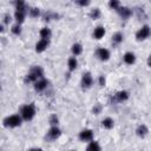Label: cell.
<instances>
[{"label": "cell", "mask_w": 151, "mask_h": 151, "mask_svg": "<svg viewBox=\"0 0 151 151\" xmlns=\"http://www.w3.org/2000/svg\"><path fill=\"white\" fill-rule=\"evenodd\" d=\"M44 78V71L40 66H34L25 77V83H35L39 79Z\"/></svg>", "instance_id": "1"}, {"label": "cell", "mask_w": 151, "mask_h": 151, "mask_svg": "<svg viewBox=\"0 0 151 151\" xmlns=\"http://www.w3.org/2000/svg\"><path fill=\"white\" fill-rule=\"evenodd\" d=\"M35 106L33 105V104H27V105H24L22 107H21V110H20V116H21V118L24 119V120H26V122H29V120H32L33 118H34V116H35Z\"/></svg>", "instance_id": "2"}, {"label": "cell", "mask_w": 151, "mask_h": 151, "mask_svg": "<svg viewBox=\"0 0 151 151\" xmlns=\"http://www.w3.org/2000/svg\"><path fill=\"white\" fill-rule=\"evenodd\" d=\"M21 122H22L21 116L12 114V116H8L4 119V125L6 127H18V126L21 125Z\"/></svg>", "instance_id": "3"}, {"label": "cell", "mask_w": 151, "mask_h": 151, "mask_svg": "<svg viewBox=\"0 0 151 151\" xmlns=\"http://www.w3.org/2000/svg\"><path fill=\"white\" fill-rule=\"evenodd\" d=\"M130 94L127 91H118L117 93H114L111 98H110V101L112 104H117V103H123V101H126L129 99Z\"/></svg>", "instance_id": "4"}, {"label": "cell", "mask_w": 151, "mask_h": 151, "mask_svg": "<svg viewBox=\"0 0 151 151\" xmlns=\"http://www.w3.org/2000/svg\"><path fill=\"white\" fill-rule=\"evenodd\" d=\"M150 35H151V28H150L149 25L142 26V27L137 31V33H136V38H137V40H139V41L147 39Z\"/></svg>", "instance_id": "5"}, {"label": "cell", "mask_w": 151, "mask_h": 151, "mask_svg": "<svg viewBox=\"0 0 151 151\" xmlns=\"http://www.w3.org/2000/svg\"><path fill=\"white\" fill-rule=\"evenodd\" d=\"M60 134H61V130L58 126H51V129L46 133V139H48V140H55L57 138L60 137Z\"/></svg>", "instance_id": "6"}, {"label": "cell", "mask_w": 151, "mask_h": 151, "mask_svg": "<svg viewBox=\"0 0 151 151\" xmlns=\"http://www.w3.org/2000/svg\"><path fill=\"white\" fill-rule=\"evenodd\" d=\"M79 139L81 142H92L93 140V131L91 129H84L79 132Z\"/></svg>", "instance_id": "7"}, {"label": "cell", "mask_w": 151, "mask_h": 151, "mask_svg": "<svg viewBox=\"0 0 151 151\" xmlns=\"http://www.w3.org/2000/svg\"><path fill=\"white\" fill-rule=\"evenodd\" d=\"M93 84V78L90 72H85L81 77V87L83 88H90Z\"/></svg>", "instance_id": "8"}, {"label": "cell", "mask_w": 151, "mask_h": 151, "mask_svg": "<svg viewBox=\"0 0 151 151\" xmlns=\"http://www.w3.org/2000/svg\"><path fill=\"white\" fill-rule=\"evenodd\" d=\"M96 55H97V58L99 59V60H101V61H107L109 59H110V51L107 50V48H104V47H100V48H98L97 51H96Z\"/></svg>", "instance_id": "9"}, {"label": "cell", "mask_w": 151, "mask_h": 151, "mask_svg": "<svg viewBox=\"0 0 151 151\" xmlns=\"http://www.w3.org/2000/svg\"><path fill=\"white\" fill-rule=\"evenodd\" d=\"M47 85H48V80H46L45 78H41L34 83V90L37 92H42L47 88Z\"/></svg>", "instance_id": "10"}, {"label": "cell", "mask_w": 151, "mask_h": 151, "mask_svg": "<svg viewBox=\"0 0 151 151\" xmlns=\"http://www.w3.org/2000/svg\"><path fill=\"white\" fill-rule=\"evenodd\" d=\"M50 46V40H46V39H40L37 44H35V52L38 53H41L44 52L47 47Z\"/></svg>", "instance_id": "11"}, {"label": "cell", "mask_w": 151, "mask_h": 151, "mask_svg": "<svg viewBox=\"0 0 151 151\" xmlns=\"http://www.w3.org/2000/svg\"><path fill=\"white\" fill-rule=\"evenodd\" d=\"M117 12L119 13V15H120L123 19H129V18L132 15V9H131V8H129V7H126V6L120 7Z\"/></svg>", "instance_id": "12"}, {"label": "cell", "mask_w": 151, "mask_h": 151, "mask_svg": "<svg viewBox=\"0 0 151 151\" xmlns=\"http://www.w3.org/2000/svg\"><path fill=\"white\" fill-rule=\"evenodd\" d=\"M105 33H106V31H105L104 26H97L94 28V31H93V38L99 40V39H101L105 35Z\"/></svg>", "instance_id": "13"}, {"label": "cell", "mask_w": 151, "mask_h": 151, "mask_svg": "<svg viewBox=\"0 0 151 151\" xmlns=\"http://www.w3.org/2000/svg\"><path fill=\"white\" fill-rule=\"evenodd\" d=\"M123 60H124L125 64L132 65V64H134V61H136V55H134V53H132V52H126V53L123 55Z\"/></svg>", "instance_id": "14"}, {"label": "cell", "mask_w": 151, "mask_h": 151, "mask_svg": "<svg viewBox=\"0 0 151 151\" xmlns=\"http://www.w3.org/2000/svg\"><path fill=\"white\" fill-rule=\"evenodd\" d=\"M136 133H137V136H138V137L144 138V137L149 133V129H147V126H146L145 124H142V125H139V126L137 127Z\"/></svg>", "instance_id": "15"}, {"label": "cell", "mask_w": 151, "mask_h": 151, "mask_svg": "<svg viewBox=\"0 0 151 151\" xmlns=\"http://www.w3.org/2000/svg\"><path fill=\"white\" fill-rule=\"evenodd\" d=\"M71 51H72V54H73L74 57L80 55V54L83 53V45H81V44H79V42H76V44H73V45H72Z\"/></svg>", "instance_id": "16"}, {"label": "cell", "mask_w": 151, "mask_h": 151, "mask_svg": "<svg viewBox=\"0 0 151 151\" xmlns=\"http://www.w3.org/2000/svg\"><path fill=\"white\" fill-rule=\"evenodd\" d=\"M39 34L41 37V39H46V40H50V38L52 37V32L48 27H42L40 31H39Z\"/></svg>", "instance_id": "17"}, {"label": "cell", "mask_w": 151, "mask_h": 151, "mask_svg": "<svg viewBox=\"0 0 151 151\" xmlns=\"http://www.w3.org/2000/svg\"><path fill=\"white\" fill-rule=\"evenodd\" d=\"M101 126H103L104 129L111 130V129L114 126V122H113V119H112V118H110V117L104 118V119L101 120Z\"/></svg>", "instance_id": "18"}, {"label": "cell", "mask_w": 151, "mask_h": 151, "mask_svg": "<svg viewBox=\"0 0 151 151\" xmlns=\"http://www.w3.org/2000/svg\"><path fill=\"white\" fill-rule=\"evenodd\" d=\"M67 66H68V71H70V72L74 71V70L77 68V66H78V60H77V58H76V57L68 58V60H67Z\"/></svg>", "instance_id": "19"}, {"label": "cell", "mask_w": 151, "mask_h": 151, "mask_svg": "<svg viewBox=\"0 0 151 151\" xmlns=\"http://www.w3.org/2000/svg\"><path fill=\"white\" fill-rule=\"evenodd\" d=\"M123 39H124L123 34H122L120 32H117V33H114V34L112 35V44H113L114 46L120 45V44L123 42Z\"/></svg>", "instance_id": "20"}, {"label": "cell", "mask_w": 151, "mask_h": 151, "mask_svg": "<svg viewBox=\"0 0 151 151\" xmlns=\"http://www.w3.org/2000/svg\"><path fill=\"white\" fill-rule=\"evenodd\" d=\"M86 151H101V147H100L98 142L92 140V142L88 143V145L86 147Z\"/></svg>", "instance_id": "21"}, {"label": "cell", "mask_w": 151, "mask_h": 151, "mask_svg": "<svg viewBox=\"0 0 151 151\" xmlns=\"http://www.w3.org/2000/svg\"><path fill=\"white\" fill-rule=\"evenodd\" d=\"M25 17H26V13H25V12L15 11V13H14V19H15L17 24H19V25L25 21Z\"/></svg>", "instance_id": "22"}, {"label": "cell", "mask_w": 151, "mask_h": 151, "mask_svg": "<svg viewBox=\"0 0 151 151\" xmlns=\"http://www.w3.org/2000/svg\"><path fill=\"white\" fill-rule=\"evenodd\" d=\"M14 5H15V11H19V12H25V13H26L27 5H26V2H25V1L19 0V1H17Z\"/></svg>", "instance_id": "23"}, {"label": "cell", "mask_w": 151, "mask_h": 151, "mask_svg": "<svg viewBox=\"0 0 151 151\" xmlns=\"http://www.w3.org/2000/svg\"><path fill=\"white\" fill-rule=\"evenodd\" d=\"M100 15H101V12H100V9L99 8H93V9H91V12H90V18L91 19H93V20H97V19H99L100 18Z\"/></svg>", "instance_id": "24"}, {"label": "cell", "mask_w": 151, "mask_h": 151, "mask_svg": "<svg viewBox=\"0 0 151 151\" xmlns=\"http://www.w3.org/2000/svg\"><path fill=\"white\" fill-rule=\"evenodd\" d=\"M11 32H12L13 34H15V35H20V34H21V26H20L19 24L13 25L12 28H11Z\"/></svg>", "instance_id": "25"}, {"label": "cell", "mask_w": 151, "mask_h": 151, "mask_svg": "<svg viewBox=\"0 0 151 151\" xmlns=\"http://www.w3.org/2000/svg\"><path fill=\"white\" fill-rule=\"evenodd\" d=\"M109 6L112 8V9H116V11H118L122 6H120V2L119 1H117V0H111L110 2H109Z\"/></svg>", "instance_id": "26"}, {"label": "cell", "mask_w": 151, "mask_h": 151, "mask_svg": "<svg viewBox=\"0 0 151 151\" xmlns=\"http://www.w3.org/2000/svg\"><path fill=\"white\" fill-rule=\"evenodd\" d=\"M28 14H29V17L35 18V17H38V15L40 14V11H39V8H37V7H32V8L28 9Z\"/></svg>", "instance_id": "27"}, {"label": "cell", "mask_w": 151, "mask_h": 151, "mask_svg": "<svg viewBox=\"0 0 151 151\" xmlns=\"http://www.w3.org/2000/svg\"><path fill=\"white\" fill-rule=\"evenodd\" d=\"M58 123H59V119H58L57 114H51L50 116V124L52 126H58Z\"/></svg>", "instance_id": "28"}, {"label": "cell", "mask_w": 151, "mask_h": 151, "mask_svg": "<svg viewBox=\"0 0 151 151\" xmlns=\"http://www.w3.org/2000/svg\"><path fill=\"white\" fill-rule=\"evenodd\" d=\"M100 111H101V105H100V104H96V105L93 106V109H92V112H93L94 114H99Z\"/></svg>", "instance_id": "29"}, {"label": "cell", "mask_w": 151, "mask_h": 151, "mask_svg": "<svg viewBox=\"0 0 151 151\" xmlns=\"http://www.w3.org/2000/svg\"><path fill=\"white\" fill-rule=\"evenodd\" d=\"M98 83H99L100 86H105V84H106V79H105V77H104V76H99V78H98Z\"/></svg>", "instance_id": "30"}, {"label": "cell", "mask_w": 151, "mask_h": 151, "mask_svg": "<svg viewBox=\"0 0 151 151\" xmlns=\"http://www.w3.org/2000/svg\"><path fill=\"white\" fill-rule=\"evenodd\" d=\"M11 20H12V17H11L9 14H5V15H4V22H5L6 25H8V24L11 22Z\"/></svg>", "instance_id": "31"}, {"label": "cell", "mask_w": 151, "mask_h": 151, "mask_svg": "<svg viewBox=\"0 0 151 151\" xmlns=\"http://www.w3.org/2000/svg\"><path fill=\"white\" fill-rule=\"evenodd\" d=\"M77 5H80V6H88L90 5V1H85V0H78L76 1Z\"/></svg>", "instance_id": "32"}, {"label": "cell", "mask_w": 151, "mask_h": 151, "mask_svg": "<svg viewBox=\"0 0 151 151\" xmlns=\"http://www.w3.org/2000/svg\"><path fill=\"white\" fill-rule=\"evenodd\" d=\"M28 151H42L40 147H32V149H29Z\"/></svg>", "instance_id": "33"}, {"label": "cell", "mask_w": 151, "mask_h": 151, "mask_svg": "<svg viewBox=\"0 0 151 151\" xmlns=\"http://www.w3.org/2000/svg\"><path fill=\"white\" fill-rule=\"evenodd\" d=\"M147 65L151 67V54L149 55V58H147Z\"/></svg>", "instance_id": "34"}, {"label": "cell", "mask_w": 151, "mask_h": 151, "mask_svg": "<svg viewBox=\"0 0 151 151\" xmlns=\"http://www.w3.org/2000/svg\"><path fill=\"white\" fill-rule=\"evenodd\" d=\"M70 151H76V150H70Z\"/></svg>", "instance_id": "35"}]
</instances>
